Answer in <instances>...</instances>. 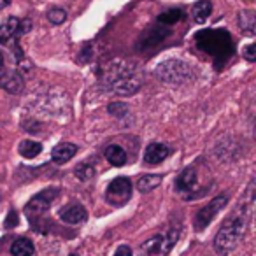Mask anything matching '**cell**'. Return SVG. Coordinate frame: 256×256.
<instances>
[{
	"label": "cell",
	"instance_id": "1",
	"mask_svg": "<svg viewBox=\"0 0 256 256\" xmlns=\"http://www.w3.org/2000/svg\"><path fill=\"white\" fill-rule=\"evenodd\" d=\"M104 82L110 92L118 93V95H134L139 92L142 79H140L139 72L136 67L123 62H112L107 67V72L104 76Z\"/></svg>",
	"mask_w": 256,
	"mask_h": 256
},
{
	"label": "cell",
	"instance_id": "2",
	"mask_svg": "<svg viewBox=\"0 0 256 256\" xmlns=\"http://www.w3.org/2000/svg\"><path fill=\"white\" fill-rule=\"evenodd\" d=\"M246 230V216L244 212H234L226 221L223 223V226L220 228L216 238H214V249L220 256H226L234 251L238 246L240 238L244 237Z\"/></svg>",
	"mask_w": 256,
	"mask_h": 256
},
{
	"label": "cell",
	"instance_id": "3",
	"mask_svg": "<svg viewBox=\"0 0 256 256\" xmlns=\"http://www.w3.org/2000/svg\"><path fill=\"white\" fill-rule=\"evenodd\" d=\"M196 44L200 50L218 60H226L234 51L232 37L224 30H202L196 34Z\"/></svg>",
	"mask_w": 256,
	"mask_h": 256
},
{
	"label": "cell",
	"instance_id": "4",
	"mask_svg": "<svg viewBox=\"0 0 256 256\" xmlns=\"http://www.w3.org/2000/svg\"><path fill=\"white\" fill-rule=\"evenodd\" d=\"M154 74L168 84H184L193 78V68L182 60H165L154 68Z\"/></svg>",
	"mask_w": 256,
	"mask_h": 256
},
{
	"label": "cell",
	"instance_id": "5",
	"mask_svg": "<svg viewBox=\"0 0 256 256\" xmlns=\"http://www.w3.org/2000/svg\"><path fill=\"white\" fill-rule=\"evenodd\" d=\"M60 195V188H46L44 192L37 193L36 196H32L30 198V202L25 206V212L26 216L30 218V221L34 220V218H39L42 216L44 212H46L48 209L51 207V204L54 202V198Z\"/></svg>",
	"mask_w": 256,
	"mask_h": 256
},
{
	"label": "cell",
	"instance_id": "6",
	"mask_svg": "<svg viewBox=\"0 0 256 256\" xmlns=\"http://www.w3.org/2000/svg\"><path fill=\"white\" fill-rule=\"evenodd\" d=\"M132 198V182L128 178H116L110 181L106 192V200L110 206L121 207Z\"/></svg>",
	"mask_w": 256,
	"mask_h": 256
},
{
	"label": "cell",
	"instance_id": "7",
	"mask_svg": "<svg viewBox=\"0 0 256 256\" xmlns=\"http://www.w3.org/2000/svg\"><path fill=\"white\" fill-rule=\"evenodd\" d=\"M178 237H179L178 230H174V234L170 232L168 235H154V237H151L150 240L142 246V249L146 251V254H150V256H165L174 248Z\"/></svg>",
	"mask_w": 256,
	"mask_h": 256
},
{
	"label": "cell",
	"instance_id": "8",
	"mask_svg": "<svg viewBox=\"0 0 256 256\" xmlns=\"http://www.w3.org/2000/svg\"><path fill=\"white\" fill-rule=\"evenodd\" d=\"M226 202H228V196L220 195L214 200H210L207 206H204L202 209H198V212H196V216H195V228L196 230H204V228L212 221V218L216 216V214L220 212L224 206H226Z\"/></svg>",
	"mask_w": 256,
	"mask_h": 256
},
{
	"label": "cell",
	"instance_id": "9",
	"mask_svg": "<svg viewBox=\"0 0 256 256\" xmlns=\"http://www.w3.org/2000/svg\"><path fill=\"white\" fill-rule=\"evenodd\" d=\"M168 36H170V30H168V26L158 23L156 26L150 28L142 37H140L139 48H140V50H150V48H154V46H158V44H160L164 39H167Z\"/></svg>",
	"mask_w": 256,
	"mask_h": 256
},
{
	"label": "cell",
	"instance_id": "10",
	"mask_svg": "<svg viewBox=\"0 0 256 256\" xmlns=\"http://www.w3.org/2000/svg\"><path fill=\"white\" fill-rule=\"evenodd\" d=\"M196 184H198V176H196L195 168H192V167L184 168V170L178 176V179H176V190L186 196L192 192H195Z\"/></svg>",
	"mask_w": 256,
	"mask_h": 256
},
{
	"label": "cell",
	"instance_id": "11",
	"mask_svg": "<svg viewBox=\"0 0 256 256\" xmlns=\"http://www.w3.org/2000/svg\"><path fill=\"white\" fill-rule=\"evenodd\" d=\"M58 216H60V220L64 221V223L67 224H79L82 223V221L86 220V216H88V212H86V209L81 206V204H68V206H65L64 209L58 212Z\"/></svg>",
	"mask_w": 256,
	"mask_h": 256
},
{
	"label": "cell",
	"instance_id": "12",
	"mask_svg": "<svg viewBox=\"0 0 256 256\" xmlns=\"http://www.w3.org/2000/svg\"><path fill=\"white\" fill-rule=\"evenodd\" d=\"M168 154H170L168 146H165V144H162V142H151L150 146L146 148V151H144V162H146L148 165H156V164H160V162H164Z\"/></svg>",
	"mask_w": 256,
	"mask_h": 256
},
{
	"label": "cell",
	"instance_id": "13",
	"mask_svg": "<svg viewBox=\"0 0 256 256\" xmlns=\"http://www.w3.org/2000/svg\"><path fill=\"white\" fill-rule=\"evenodd\" d=\"M78 153V146L70 142H62L58 146H54V150L51 151V158L56 164H67L68 160L74 158V154Z\"/></svg>",
	"mask_w": 256,
	"mask_h": 256
},
{
	"label": "cell",
	"instance_id": "14",
	"mask_svg": "<svg viewBox=\"0 0 256 256\" xmlns=\"http://www.w3.org/2000/svg\"><path fill=\"white\" fill-rule=\"evenodd\" d=\"M18 28H20V20L11 16V18L6 20L2 25H0V44H6L12 39V37L18 36Z\"/></svg>",
	"mask_w": 256,
	"mask_h": 256
},
{
	"label": "cell",
	"instance_id": "15",
	"mask_svg": "<svg viewBox=\"0 0 256 256\" xmlns=\"http://www.w3.org/2000/svg\"><path fill=\"white\" fill-rule=\"evenodd\" d=\"M104 154H106V160L109 162L110 165H114V167H123V165L126 164V153H124L123 148L118 146V144L107 146Z\"/></svg>",
	"mask_w": 256,
	"mask_h": 256
},
{
	"label": "cell",
	"instance_id": "16",
	"mask_svg": "<svg viewBox=\"0 0 256 256\" xmlns=\"http://www.w3.org/2000/svg\"><path fill=\"white\" fill-rule=\"evenodd\" d=\"M9 93H20L23 90V79L18 72H4L2 76V86Z\"/></svg>",
	"mask_w": 256,
	"mask_h": 256
},
{
	"label": "cell",
	"instance_id": "17",
	"mask_svg": "<svg viewBox=\"0 0 256 256\" xmlns=\"http://www.w3.org/2000/svg\"><path fill=\"white\" fill-rule=\"evenodd\" d=\"M36 252L32 240H28L26 237H20L16 238L11 244V254L12 256H32Z\"/></svg>",
	"mask_w": 256,
	"mask_h": 256
},
{
	"label": "cell",
	"instance_id": "18",
	"mask_svg": "<svg viewBox=\"0 0 256 256\" xmlns=\"http://www.w3.org/2000/svg\"><path fill=\"white\" fill-rule=\"evenodd\" d=\"M212 12V4L210 0H198L192 9V16L196 23H204Z\"/></svg>",
	"mask_w": 256,
	"mask_h": 256
},
{
	"label": "cell",
	"instance_id": "19",
	"mask_svg": "<svg viewBox=\"0 0 256 256\" xmlns=\"http://www.w3.org/2000/svg\"><path fill=\"white\" fill-rule=\"evenodd\" d=\"M160 184H162V176H158V174H146L137 181V188L142 193L153 192V190L158 188Z\"/></svg>",
	"mask_w": 256,
	"mask_h": 256
},
{
	"label": "cell",
	"instance_id": "20",
	"mask_svg": "<svg viewBox=\"0 0 256 256\" xmlns=\"http://www.w3.org/2000/svg\"><path fill=\"white\" fill-rule=\"evenodd\" d=\"M18 151H20V154L25 158H36L37 154H40L42 146H40L39 142H36V140H23L18 146Z\"/></svg>",
	"mask_w": 256,
	"mask_h": 256
},
{
	"label": "cell",
	"instance_id": "21",
	"mask_svg": "<svg viewBox=\"0 0 256 256\" xmlns=\"http://www.w3.org/2000/svg\"><path fill=\"white\" fill-rule=\"evenodd\" d=\"M254 12L252 11H242L238 14V25L244 30L248 36H252L254 34Z\"/></svg>",
	"mask_w": 256,
	"mask_h": 256
},
{
	"label": "cell",
	"instance_id": "22",
	"mask_svg": "<svg viewBox=\"0 0 256 256\" xmlns=\"http://www.w3.org/2000/svg\"><path fill=\"white\" fill-rule=\"evenodd\" d=\"M181 18H182V11H181V9H168V11L162 12V14L158 16V23L170 26V25H174V23H178Z\"/></svg>",
	"mask_w": 256,
	"mask_h": 256
},
{
	"label": "cell",
	"instance_id": "23",
	"mask_svg": "<svg viewBox=\"0 0 256 256\" xmlns=\"http://www.w3.org/2000/svg\"><path fill=\"white\" fill-rule=\"evenodd\" d=\"M74 174L79 181H90V179H93V176H95V168H93V165L81 164V165L76 167Z\"/></svg>",
	"mask_w": 256,
	"mask_h": 256
},
{
	"label": "cell",
	"instance_id": "24",
	"mask_svg": "<svg viewBox=\"0 0 256 256\" xmlns=\"http://www.w3.org/2000/svg\"><path fill=\"white\" fill-rule=\"evenodd\" d=\"M48 20H50L53 25H62V23L67 20V12L60 8H53V9H50V12H48Z\"/></svg>",
	"mask_w": 256,
	"mask_h": 256
},
{
	"label": "cell",
	"instance_id": "25",
	"mask_svg": "<svg viewBox=\"0 0 256 256\" xmlns=\"http://www.w3.org/2000/svg\"><path fill=\"white\" fill-rule=\"evenodd\" d=\"M109 112L110 114H114V116H118V118H123L124 114L128 112V109H126V106L124 104H110L109 106Z\"/></svg>",
	"mask_w": 256,
	"mask_h": 256
},
{
	"label": "cell",
	"instance_id": "26",
	"mask_svg": "<svg viewBox=\"0 0 256 256\" xmlns=\"http://www.w3.org/2000/svg\"><path fill=\"white\" fill-rule=\"evenodd\" d=\"M242 54H244V58L248 62H254L256 60V46H254V44H249V46H246L244 53H242Z\"/></svg>",
	"mask_w": 256,
	"mask_h": 256
},
{
	"label": "cell",
	"instance_id": "27",
	"mask_svg": "<svg viewBox=\"0 0 256 256\" xmlns=\"http://www.w3.org/2000/svg\"><path fill=\"white\" fill-rule=\"evenodd\" d=\"M114 256H134L132 249H130V246H120V248L116 249V252H114Z\"/></svg>",
	"mask_w": 256,
	"mask_h": 256
},
{
	"label": "cell",
	"instance_id": "28",
	"mask_svg": "<svg viewBox=\"0 0 256 256\" xmlns=\"http://www.w3.org/2000/svg\"><path fill=\"white\" fill-rule=\"evenodd\" d=\"M16 224H18V216H16L14 210H11L8 216V221H6V226L11 228V226H16Z\"/></svg>",
	"mask_w": 256,
	"mask_h": 256
},
{
	"label": "cell",
	"instance_id": "29",
	"mask_svg": "<svg viewBox=\"0 0 256 256\" xmlns=\"http://www.w3.org/2000/svg\"><path fill=\"white\" fill-rule=\"evenodd\" d=\"M4 65H6L4 54H2V51H0V70H4Z\"/></svg>",
	"mask_w": 256,
	"mask_h": 256
},
{
	"label": "cell",
	"instance_id": "30",
	"mask_svg": "<svg viewBox=\"0 0 256 256\" xmlns=\"http://www.w3.org/2000/svg\"><path fill=\"white\" fill-rule=\"evenodd\" d=\"M9 4H11V0H0V9L8 8Z\"/></svg>",
	"mask_w": 256,
	"mask_h": 256
},
{
	"label": "cell",
	"instance_id": "31",
	"mask_svg": "<svg viewBox=\"0 0 256 256\" xmlns=\"http://www.w3.org/2000/svg\"><path fill=\"white\" fill-rule=\"evenodd\" d=\"M2 76H4V70H0V86H2Z\"/></svg>",
	"mask_w": 256,
	"mask_h": 256
}]
</instances>
